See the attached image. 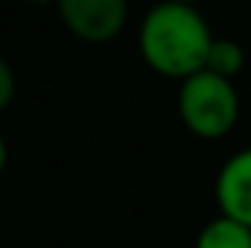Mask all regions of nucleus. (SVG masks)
Instances as JSON below:
<instances>
[{
	"instance_id": "obj_1",
	"label": "nucleus",
	"mask_w": 251,
	"mask_h": 248,
	"mask_svg": "<svg viewBox=\"0 0 251 248\" xmlns=\"http://www.w3.org/2000/svg\"><path fill=\"white\" fill-rule=\"evenodd\" d=\"M210 44H213L210 26L196 12V6L170 0L152 6L137 32V47L143 62L155 73L181 82L204 70Z\"/></svg>"
},
{
	"instance_id": "obj_2",
	"label": "nucleus",
	"mask_w": 251,
	"mask_h": 248,
	"mask_svg": "<svg viewBox=\"0 0 251 248\" xmlns=\"http://www.w3.org/2000/svg\"><path fill=\"white\" fill-rule=\"evenodd\" d=\"M178 114L196 137L216 140L225 137L240 117V97L231 79L210 70H199L178 88Z\"/></svg>"
},
{
	"instance_id": "obj_3",
	"label": "nucleus",
	"mask_w": 251,
	"mask_h": 248,
	"mask_svg": "<svg viewBox=\"0 0 251 248\" xmlns=\"http://www.w3.org/2000/svg\"><path fill=\"white\" fill-rule=\"evenodd\" d=\"M64 26L88 44H105L120 35L128 15V0H59Z\"/></svg>"
},
{
	"instance_id": "obj_4",
	"label": "nucleus",
	"mask_w": 251,
	"mask_h": 248,
	"mask_svg": "<svg viewBox=\"0 0 251 248\" xmlns=\"http://www.w3.org/2000/svg\"><path fill=\"white\" fill-rule=\"evenodd\" d=\"M216 201L219 210L251 228V149L237 152L225 161L216 175Z\"/></svg>"
},
{
	"instance_id": "obj_5",
	"label": "nucleus",
	"mask_w": 251,
	"mask_h": 248,
	"mask_svg": "<svg viewBox=\"0 0 251 248\" xmlns=\"http://www.w3.org/2000/svg\"><path fill=\"white\" fill-rule=\"evenodd\" d=\"M196 248H251V228L219 213L201 228V234L196 237Z\"/></svg>"
},
{
	"instance_id": "obj_6",
	"label": "nucleus",
	"mask_w": 251,
	"mask_h": 248,
	"mask_svg": "<svg viewBox=\"0 0 251 248\" xmlns=\"http://www.w3.org/2000/svg\"><path fill=\"white\" fill-rule=\"evenodd\" d=\"M243 67H246V50L234 38H213L204 70H210L222 79H234Z\"/></svg>"
},
{
	"instance_id": "obj_7",
	"label": "nucleus",
	"mask_w": 251,
	"mask_h": 248,
	"mask_svg": "<svg viewBox=\"0 0 251 248\" xmlns=\"http://www.w3.org/2000/svg\"><path fill=\"white\" fill-rule=\"evenodd\" d=\"M15 99V70L0 56V111H6Z\"/></svg>"
},
{
	"instance_id": "obj_8",
	"label": "nucleus",
	"mask_w": 251,
	"mask_h": 248,
	"mask_svg": "<svg viewBox=\"0 0 251 248\" xmlns=\"http://www.w3.org/2000/svg\"><path fill=\"white\" fill-rule=\"evenodd\" d=\"M26 6H47V3H59V0H21Z\"/></svg>"
},
{
	"instance_id": "obj_9",
	"label": "nucleus",
	"mask_w": 251,
	"mask_h": 248,
	"mask_svg": "<svg viewBox=\"0 0 251 248\" xmlns=\"http://www.w3.org/2000/svg\"><path fill=\"white\" fill-rule=\"evenodd\" d=\"M3 167H6V143L0 137V173H3Z\"/></svg>"
},
{
	"instance_id": "obj_10",
	"label": "nucleus",
	"mask_w": 251,
	"mask_h": 248,
	"mask_svg": "<svg viewBox=\"0 0 251 248\" xmlns=\"http://www.w3.org/2000/svg\"><path fill=\"white\" fill-rule=\"evenodd\" d=\"M170 3H184V6H193V3H199V0H170Z\"/></svg>"
}]
</instances>
